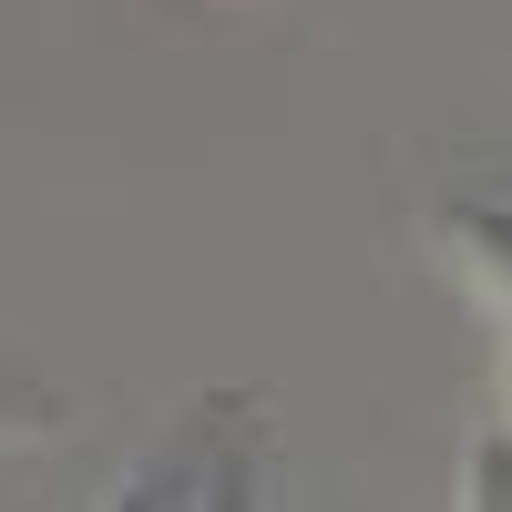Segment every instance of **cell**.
Returning <instances> with one entry per match:
<instances>
[{
  "instance_id": "1",
  "label": "cell",
  "mask_w": 512,
  "mask_h": 512,
  "mask_svg": "<svg viewBox=\"0 0 512 512\" xmlns=\"http://www.w3.org/2000/svg\"><path fill=\"white\" fill-rule=\"evenodd\" d=\"M441 236H451V256L472 267V287L502 318V400H512V195H451Z\"/></svg>"
},
{
  "instance_id": "2",
  "label": "cell",
  "mask_w": 512,
  "mask_h": 512,
  "mask_svg": "<svg viewBox=\"0 0 512 512\" xmlns=\"http://www.w3.org/2000/svg\"><path fill=\"white\" fill-rule=\"evenodd\" d=\"M11 431H41V400H31V390H11V379H0V441H11Z\"/></svg>"
}]
</instances>
